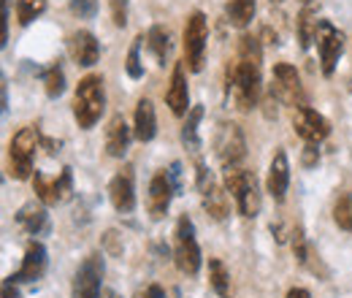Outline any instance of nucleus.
Returning a JSON list of instances; mask_svg holds the SVG:
<instances>
[{"label": "nucleus", "instance_id": "f257e3e1", "mask_svg": "<svg viewBox=\"0 0 352 298\" xmlns=\"http://www.w3.org/2000/svg\"><path fill=\"white\" fill-rule=\"evenodd\" d=\"M261 43L252 36H244L239 43V60L228 68V89L241 111H250L261 103L263 76H261Z\"/></svg>", "mask_w": 352, "mask_h": 298}, {"label": "nucleus", "instance_id": "f03ea898", "mask_svg": "<svg viewBox=\"0 0 352 298\" xmlns=\"http://www.w3.org/2000/svg\"><path fill=\"white\" fill-rule=\"evenodd\" d=\"M106 109V92H103V79L98 74H87L74 95V117L82 130H89Z\"/></svg>", "mask_w": 352, "mask_h": 298}, {"label": "nucleus", "instance_id": "7ed1b4c3", "mask_svg": "<svg viewBox=\"0 0 352 298\" xmlns=\"http://www.w3.org/2000/svg\"><path fill=\"white\" fill-rule=\"evenodd\" d=\"M225 190L236 198L241 217H258L263 198H261V184L252 171L241 169V166L225 169Z\"/></svg>", "mask_w": 352, "mask_h": 298}, {"label": "nucleus", "instance_id": "20e7f679", "mask_svg": "<svg viewBox=\"0 0 352 298\" xmlns=\"http://www.w3.org/2000/svg\"><path fill=\"white\" fill-rule=\"evenodd\" d=\"M174 260L179 266V271L187 274V277H195L198 268H201V247H198V239H195V225H192V220L187 214H182L176 220Z\"/></svg>", "mask_w": 352, "mask_h": 298}, {"label": "nucleus", "instance_id": "39448f33", "mask_svg": "<svg viewBox=\"0 0 352 298\" xmlns=\"http://www.w3.org/2000/svg\"><path fill=\"white\" fill-rule=\"evenodd\" d=\"M38 144H41L38 128H22L11 138V176L14 179H28L30 176Z\"/></svg>", "mask_w": 352, "mask_h": 298}, {"label": "nucleus", "instance_id": "423d86ee", "mask_svg": "<svg viewBox=\"0 0 352 298\" xmlns=\"http://www.w3.org/2000/svg\"><path fill=\"white\" fill-rule=\"evenodd\" d=\"M206 39H209L206 17L201 11H192L187 17V25H184V63H187L190 71H201L204 68Z\"/></svg>", "mask_w": 352, "mask_h": 298}, {"label": "nucleus", "instance_id": "0eeeda50", "mask_svg": "<svg viewBox=\"0 0 352 298\" xmlns=\"http://www.w3.org/2000/svg\"><path fill=\"white\" fill-rule=\"evenodd\" d=\"M271 95L287 106H307V98H304V87L298 79V71L290 65V63H279L274 65V85H271Z\"/></svg>", "mask_w": 352, "mask_h": 298}, {"label": "nucleus", "instance_id": "6e6552de", "mask_svg": "<svg viewBox=\"0 0 352 298\" xmlns=\"http://www.w3.org/2000/svg\"><path fill=\"white\" fill-rule=\"evenodd\" d=\"M214 152L220 158V163L225 169L230 166H239L247 155V141H244V133L236 123H222L217 136H214Z\"/></svg>", "mask_w": 352, "mask_h": 298}, {"label": "nucleus", "instance_id": "1a4fd4ad", "mask_svg": "<svg viewBox=\"0 0 352 298\" xmlns=\"http://www.w3.org/2000/svg\"><path fill=\"white\" fill-rule=\"evenodd\" d=\"M100 282H103V257L100 253H92L82 260L74 277L71 298H100Z\"/></svg>", "mask_w": 352, "mask_h": 298}, {"label": "nucleus", "instance_id": "9d476101", "mask_svg": "<svg viewBox=\"0 0 352 298\" xmlns=\"http://www.w3.org/2000/svg\"><path fill=\"white\" fill-rule=\"evenodd\" d=\"M317 49H320L322 74L331 76V74L336 71V63H339L342 52H344V39H342V33H339L331 22H325V19H320V28H317Z\"/></svg>", "mask_w": 352, "mask_h": 298}, {"label": "nucleus", "instance_id": "9b49d317", "mask_svg": "<svg viewBox=\"0 0 352 298\" xmlns=\"http://www.w3.org/2000/svg\"><path fill=\"white\" fill-rule=\"evenodd\" d=\"M109 198L120 214H131L135 209V173L131 166H122L114 173L109 184Z\"/></svg>", "mask_w": 352, "mask_h": 298}, {"label": "nucleus", "instance_id": "f8f14e48", "mask_svg": "<svg viewBox=\"0 0 352 298\" xmlns=\"http://www.w3.org/2000/svg\"><path fill=\"white\" fill-rule=\"evenodd\" d=\"M171 195H174V182H171V171H157L149 182V195H146V209L152 220H163L168 206H171Z\"/></svg>", "mask_w": 352, "mask_h": 298}, {"label": "nucleus", "instance_id": "ddd939ff", "mask_svg": "<svg viewBox=\"0 0 352 298\" xmlns=\"http://www.w3.org/2000/svg\"><path fill=\"white\" fill-rule=\"evenodd\" d=\"M293 128H296V133H298L307 144H320L322 138H328L331 123H328L322 114H317L314 109L301 106V109L293 111Z\"/></svg>", "mask_w": 352, "mask_h": 298}, {"label": "nucleus", "instance_id": "4468645a", "mask_svg": "<svg viewBox=\"0 0 352 298\" xmlns=\"http://www.w3.org/2000/svg\"><path fill=\"white\" fill-rule=\"evenodd\" d=\"M198 182H201V195H204V209L206 214H212L214 220H225L230 212V201H228V190L220 187L212 176L206 182V169L198 166Z\"/></svg>", "mask_w": 352, "mask_h": 298}, {"label": "nucleus", "instance_id": "2eb2a0df", "mask_svg": "<svg viewBox=\"0 0 352 298\" xmlns=\"http://www.w3.org/2000/svg\"><path fill=\"white\" fill-rule=\"evenodd\" d=\"M33 190H36L38 201L46 204V206L63 201V198L71 193V171L65 169L60 173V179H57V176L52 179V176H46V173H36V176H33Z\"/></svg>", "mask_w": 352, "mask_h": 298}, {"label": "nucleus", "instance_id": "dca6fc26", "mask_svg": "<svg viewBox=\"0 0 352 298\" xmlns=\"http://www.w3.org/2000/svg\"><path fill=\"white\" fill-rule=\"evenodd\" d=\"M287 184H290V163H287V155L279 149V152H274V158H271L268 179H265V187H268V193H271V198H274L276 204L285 201Z\"/></svg>", "mask_w": 352, "mask_h": 298}, {"label": "nucleus", "instance_id": "f3484780", "mask_svg": "<svg viewBox=\"0 0 352 298\" xmlns=\"http://www.w3.org/2000/svg\"><path fill=\"white\" fill-rule=\"evenodd\" d=\"M46 271V250L41 242H30L28 250H25V257H22V268L11 277L14 282H36L41 279Z\"/></svg>", "mask_w": 352, "mask_h": 298}, {"label": "nucleus", "instance_id": "a211bd4d", "mask_svg": "<svg viewBox=\"0 0 352 298\" xmlns=\"http://www.w3.org/2000/svg\"><path fill=\"white\" fill-rule=\"evenodd\" d=\"M166 103L171 106L176 117L190 111V92H187V74H184V63H176L171 71V85L166 92Z\"/></svg>", "mask_w": 352, "mask_h": 298}, {"label": "nucleus", "instance_id": "6ab92c4d", "mask_svg": "<svg viewBox=\"0 0 352 298\" xmlns=\"http://www.w3.org/2000/svg\"><path fill=\"white\" fill-rule=\"evenodd\" d=\"M131 136L133 133L128 128V123H125V117L114 114L109 120V125H106V152L111 158H122L128 152V147H131Z\"/></svg>", "mask_w": 352, "mask_h": 298}, {"label": "nucleus", "instance_id": "aec40b11", "mask_svg": "<svg viewBox=\"0 0 352 298\" xmlns=\"http://www.w3.org/2000/svg\"><path fill=\"white\" fill-rule=\"evenodd\" d=\"M68 46H71V57H74V60H76V65H82V68L95 65V63H98V57H100L98 39H95L89 30H79V33H74Z\"/></svg>", "mask_w": 352, "mask_h": 298}, {"label": "nucleus", "instance_id": "412c9836", "mask_svg": "<svg viewBox=\"0 0 352 298\" xmlns=\"http://www.w3.org/2000/svg\"><path fill=\"white\" fill-rule=\"evenodd\" d=\"M157 133V117H155V106L149 98H141L135 103V125H133V136L138 141H152Z\"/></svg>", "mask_w": 352, "mask_h": 298}, {"label": "nucleus", "instance_id": "4be33fe9", "mask_svg": "<svg viewBox=\"0 0 352 298\" xmlns=\"http://www.w3.org/2000/svg\"><path fill=\"white\" fill-rule=\"evenodd\" d=\"M146 46H149V52L155 54V60H157V65H166V60H168V54H171V33L163 28V25H155L149 33H146Z\"/></svg>", "mask_w": 352, "mask_h": 298}, {"label": "nucleus", "instance_id": "5701e85b", "mask_svg": "<svg viewBox=\"0 0 352 298\" xmlns=\"http://www.w3.org/2000/svg\"><path fill=\"white\" fill-rule=\"evenodd\" d=\"M209 285L214 288V293L220 298H230V274H228V268H225V263H222L220 257H212L209 260Z\"/></svg>", "mask_w": 352, "mask_h": 298}, {"label": "nucleus", "instance_id": "b1692460", "mask_svg": "<svg viewBox=\"0 0 352 298\" xmlns=\"http://www.w3.org/2000/svg\"><path fill=\"white\" fill-rule=\"evenodd\" d=\"M201 117H204V109L201 106H192L187 111V123L182 128V141H184V147L190 152H198V147H201V138H198V123H201Z\"/></svg>", "mask_w": 352, "mask_h": 298}, {"label": "nucleus", "instance_id": "393cba45", "mask_svg": "<svg viewBox=\"0 0 352 298\" xmlns=\"http://www.w3.org/2000/svg\"><path fill=\"white\" fill-rule=\"evenodd\" d=\"M16 222L28 231V233H38V231H44L46 225V212L44 206H36V204H28V206H22L19 214H16Z\"/></svg>", "mask_w": 352, "mask_h": 298}, {"label": "nucleus", "instance_id": "a878e982", "mask_svg": "<svg viewBox=\"0 0 352 298\" xmlns=\"http://www.w3.org/2000/svg\"><path fill=\"white\" fill-rule=\"evenodd\" d=\"M228 17L236 28H247L255 17V0H228Z\"/></svg>", "mask_w": 352, "mask_h": 298}, {"label": "nucleus", "instance_id": "bb28decb", "mask_svg": "<svg viewBox=\"0 0 352 298\" xmlns=\"http://www.w3.org/2000/svg\"><path fill=\"white\" fill-rule=\"evenodd\" d=\"M317 28H320V19H314L311 8H304L301 17H298V41H301V49H309L311 41H317Z\"/></svg>", "mask_w": 352, "mask_h": 298}, {"label": "nucleus", "instance_id": "cd10ccee", "mask_svg": "<svg viewBox=\"0 0 352 298\" xmlns=\"http://www.w3.org/2000/svg\"><path fill=\"white\" fill-rule=\"evenodd\" d=\"M333 222L342 231L352 233V193H342L336 198V204H333Z\"/></svg>", "mask_w": 352, "mask_h": 298}, {"label": "nucleus", "instance_id": "c85d7f7f", "mask_svg": "<svg viewBox=\"0 0 352 298\" xmlns=\"http://www.w3.org/2000/svg\"><path fill=\"white\" fill-rule=\"evenodd\" d=\"M44 11H46V0H16V22L19 25H30Z\"/></svg>", "mask_w": 352, "mask_h": 298}, {"label": "nucleus", "instance_id": "c756f323", "mask_svg": "<svg viewBox=\"0 0 352 298\" xmlns=\"http://www.w3.org/2000/svg\"><path fill=\"white\" fill-rule=\"evenodd\" d=\"M44 85H46V95H49V98L63 95V89H65V74H63V68H60V65H52V68L46 71Z\"/></svg>", "mask_w": 352, "mask_h": 298}, {"label": "nucleus", "instance_id": "7c9ffc66", "mask_svg": "<svg viewBox=\"0 0 352 298\" xmlns=\"http://www.w3.org/2000/svg\"><path fill=\"white\" fill-rule=\"evenodd\" d=\"M146 41L144 36H138L135 41H133L131 52H128V63H125V68H128V76L131 79H141L144 76V65H141V57H138V49H141V43Z\"/></svg>", "mask_w": 352, "mask_h": 298}, {"label": "nucleus", "instance_id": "2f4dec72", "mask_svg": "<svg viewBox=\"0 0 352 298\" xmlns=\"http://www.w3.org/2000/svg\"><path fill=\"white\" fill-rule=\"evenodd\" d=\"M71 11L79 19H92L98 11V0H71Z\"/></svg>", "mask_w": 352, "mask_h": 298}, {"label": "nucleus", "instance_id": "473e14b6", "mask_svg": "<svg viewBox=\"0 0 352 298\" xmlns=\"http://www.w3.org/2000/svg\"><path fill=\"white\" fill-rule=\"evenodd\" d=\"M111 6V22L117 28H125L128 25V0H109Z\"/></svg>", "mask_w": 352, "mask_h": 298}, {"label": "nucleus", "instance_id": "72a5a7b5", "mask_svg": "<svg viewBox=\"0 0 352 298\" xmlns=\"http://www.w3.org/2000/svg\"><path fill=\"white\" fill-rule=\"evenodd\" d=\"M293 250H296L298 263H307L309 247H307V236H304V231H301V228H296V231H293Z\"/></svg>", "mask_w": 352, "mask_h": 298}, {"label": "nucleus", "instance_id": "f704fd0d", "mask_svg": "<svg viewBox=\"0 0 352 298\" xmlns=\"http://www.w3.org/2000/svg\"><path fill=\"white\" fill-rule=\"evenodd\" d=\"M11 3L8 0H0V43L8 41V19H11Z\"/></svg>", "mask_w": 352, "mask_h": 298}, {"label": "nucleus", "instance_id": "c9c22d12", "mask_svg": "<svg viewBox=\"0 0 352 298\" xmlns=\"http://www.w3.org/2000/svg\"><path fill=\"white\" fill-rule=\"evenodd\" d=\"M320 160V155H317V144H307V149H304V166H314Z\"/></svg>", "mask_w": 352, "mask_h": 298}, {"label": "nucleus", "instance_id": "e433bc0d", "mask_svg": "<svg viewBox=\"0 0 352 298\" xmlns=\"http://www.w3.org/2000/svg\"><path fill=\"white\" fill-rule=\"evenodd\" d=\"M135 298H166V290L160 285H149L144 293H138Z\"/></svg>", "mask_w": 352, "mask_h": 298}, {"label": "nucleus", "instance_id": "4c0bfd02", "mask_svg": "<svg viewBox=\"0 0 352 298\" xmlns=\"http://www.w3.org/2000/svg\"><path fill=\"white\" fill-rule=\"evenodd\" d=\"M287 298H311V296H309V290H304V288H293L287 293Z\"/></svg>", "mask_w": 352, "mask_h": 298}, {"label": "nucleus", "instance_id": "58836bf2", "mask_svg": "<svg viewBox=\"0 0 352 298\" xmlns=\"http://www.w3.org/2000/svg\"><path fill=\"white\" fill-rule=\"evenodd\" d=\"M100 298H120V296H117L114 290H106V293H103V296H100Z\"/></svg>", "mask_w": 352, "mask_h": 298}, {"label": "nucleus", "instance_id": "ea45409f", "mask_svg": "<svg viewBox=\"0 0 352 298\" xmlns=\"http://www.w3.org/2000/svg\"><path fill=\"white\" fill-rule=\"evenodd\" d=\"M298 3H304V6H307V3H309V0H298Z\"/></svg>", "mask_w": 352, "mask_h": 298}, {"label": "nucleus", "instance_id": "a19ab883", "mask_svg": "<svg viewBox=\"0 0 352 298\" xmlns=\"http://www.w3.org/2000/svg\"><path fill=\"white\" fill-rule=\"evenodd\" d=\"M271 3H282V0H271Z\"/></svg>", "mask_w": 352, "mask_h": 298}]
</instances>
